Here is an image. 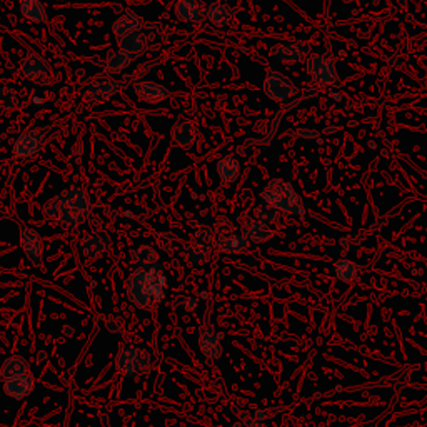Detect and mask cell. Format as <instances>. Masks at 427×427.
<instances>
[{
    "instance_id": "obj_9",
    "label": "cell",
    "mask_w": 427,
    "mask_h": 427,
    "mask_svg": "<svg viewBox=\"0 0 427 427\" xmlns=\"http://www.w3.org/2000/svg\"><path fill=\"white\" fill-rule=\"evenodd\" d=\"M121 85L117 80H97L90 84L84 94V101L90 107L104 106L109 101H112L113 96L118 92Z\"/></svg>"
},
{
    "instance_id": "obj_5",
    "label": "cell",
    "mask_w": 427,
    "mask_h": 427,
    "mask_svg": "<svg viewBox=\"0 0 427 427\" xmlns=\"http://www.w3.org/2000/svg\"><path fill=\"white\" fill-rule=\"evenodd\" d=\"M264 92L270 101L286 104L297 94V85L286 74L272 70L265 75Z\"/></svg>"
},
{
    "instance_id": "obj_16",
    "label": "cell",
    "mask_w": 427,
    "mask_h": 427,
    "mask_svg": "<svg viewBox=\"0 0 427 427\" xmlns=\"http://www.w3.org/2000/svg\"><path fill=\"white\" fill-rule=\"evenodd\" d=\"M18 69H21V74L23 77L35 80V82H40L49 74V64L45 62V59H42L40 55L35 54L23 57Z\"/></svg>"
},
{
    "instance_id": "obj_28",
    "label": "cell",
    "mask_w": 427,
    "mask_h": 427,
    "mask_svg": "<svg viewBox=\"0 0 427 427\" xmlns=\"http://www.w3.org/2000/svg\"><path fill=\"white\" fill-rule=\"evenodd\" d=\"M255 219H259L260 222H264V224L267 226H272L281 221V212H279L276 207L262 202L257 209H255Z\"/></svg>"
},
{
    "instance_id": "obj_32",
    "label": "cell",
    "mask_w": 427,
    "mask_h": 427,
    "mask_svg": "<svg viewBox=\"0 0 427 427\" xmlns=\"http://www.w3.org/2000/svg\"><path fill=\"white\" fill-rule=\"evenodd\" d=\"M216 231L212 229V227H201L196 232V235H194V244L202 245V248H211L214 245V242H216Z\"/></svg>"
},
{
    "instance_id": "obj_13",
    "label": "cell",
    "mask_w": 427,
    "mask_h": 427,
    "mask_svg": "<svg viewBox=\"0 0 427 427\" xmlns=\"http://www.w3.org/2000/svg\"><path fill=\"white\" fill-rule=\"evenodd\" d=\"M34 387H35V379L28 372L4 381V392H6L11 399H16V401H22L30 396V394L34 392Z\"/></svg>"
},
{
    "instance_id": "obj_21",
    "label": "cell",
    "mask_w": 427,
    "mask_h": 427,
    "mask_svg": "<svg viewBox=\"0 0 427 427\" xmlns=\"http://www.w3.org/2000/svg\"><path fill=\"white\" fill-rule=\"evenodd\" d=\"M142 23L144 22H142V17L139 16V13L126 12V13H122V16L118 17L116 22H113L112 32H113V35L118 39V37H124L127 34H131V32L140 30Z\"/></svg>"
},
{
    "instance_id": "obj_8",
    "label": "cell",
    "mask_w": 427,
    "mask_h": 427,
    "mask_svg": "<svg viewBox=\"0 0 427 427\" xmlns=\"http://www.w3.org/2000/svg\"><path fill=\"white\" fill-rule=\"evenodd\" d=\"M21 245L34 267H42L44 264V240L39 232L28 226H21Z\"/></svg>"
},
{
    "instance_id": "obj_20",
    "label": "cell",
    "mask_w": 427,
    "mask_h": 427,
    "mask_svg": "<svg viewBox=\"0 0 427 427\" xmlns=\"http://www.w3.org/2000/svg\"><path fill=\"white\" fill-rule=\"evenodd\" d=\"M107 248H109V239L99 234L85 235L84 239L79 242V250L89 259L101 257V255H104V253L107 250Z\"/></svg>"
},
{
    "instance_id": "obj_35",
    "label": "cell",
    "mask_w": 427,
    "mask_h": 427,
    "mask_svg": "<svg viewBox=\"0 0 427 427\" xmlns=\"http://www.w3.org/2000/svg\"><path fill=\"white\" fill-rule=\"evenodd\" d=\"M231 427H244V426H242V422H235V424H232Z\"/></svg>"
},
{
    "instance_id": "obj_29",
    "label": "cell",
    "mask_w": 427,
    "mask_h": 427,
    "mask_svg": "<svg viewBox=\"0 0 427 427\" xmlns=\"http://www.w3.org/2000/svg\"><path fill=\"white\" fill-rule=\"evenodd\" d=\"M186 254H187L189 262L194 265H204L206 262H209L207 248H202V245L189 244L186 248Z\"/></svg>"
},
{
    "instance_id": "obj_31",
    "label": "cell",
    "mask_w": 427,
    "mask_h": 427,
    "mask_svg": "<svg viewBox=\"0 0 427 427\" xmlns=\"http://www.w3.org/2000/svg\"><path fill=\"white\" fill-rule=\"evenodd\" d=\"M18 104V94L12 87H0V111H12Z\"/></svg>"
},
{
    "instance_id": "obj_15",
    "label": "cell",
    "mask_w": 427,
    "mask_h": 427,
    "mask_svg": "<svg viewBox=\"0 0 427 427\" xmlns=\"http://www.w3.org/2000/svg\"><path fill=\"white\" fill-rule=\"evenodd\" d=\"M199 348H201V353L207 360H216L221 357L222 344L219 340V336L214 332L211 326H204L201 329V336H199Z\"/></svg>"
},
{
    "instance_id": "obj_3",
    "label": "cell",
    "mask_w": 427,
    "mask_h": 427,
    "mask_svg": "<svg viewBox=\"0 0 427 427\" xmlns=\"http://www.w3.org/2000/svg\"><path fill=\"white\" fill-rule=\"evenodd\" d=\"M260 197H262V202L276 207L279 212H286L289 216L296 217H302L306 214L301 196L292 187V184L286 182L284 179L270 180L260 194Z\"/></svg>"
},
{
    "instance_id": "obj_33",
    "label": "cell",
    "mask_w": 427,
    "mask_h": 427,
    "mask_svg": "<svg viewBox=\"0 0 427 427\" xmlns=\"http://www.w3.org/2000/svg\"><path fill=\"white\" fill-rule=\"evenodd\" d=\"M180 307L186 312H196L199 309V302L196 297H182L180 299Z\"/></svg>"
},
{
    "instance_id": "obj_1",
    "label": "cell",
    "mask_w": 427,
    "mask_h": 427,
    "mask_svg": "<svg viewBox=\"0 0 427 427\" xmlns=\"http://www.w3.org/2000/svg\"><path fill=\"white\" fill-rule=\"evenodd\" d=\"M167 294V277L164 267L154 262L149 267H139L127 279V297L139 309H150L164 301Z\"/></svg>"
},
{
    "instance_id": "obj_14",
    "label": "cell",
    "mask_w": 427,
    "mask_h": 427,
    "mask_svg": "<svg viewBox=\"0 0 427 427\" xmlns=\"http://www.w3.org/2000/svg\"><path fill=\"white\" fill-rule=\"evenodd\" d=\"M134 90L137 99H139L140 102L152 104V106L164 102L165 99L170 97V92L164 85L152 82V80H142V82L134 84Z\"/></svg>"
},
{
    "instance_id": "obj_17",
    "label": "cell",
    "mask_w": 427,
    "mask_h": 427,
    "mask_svg": "<svg viewBox=\"0 0 427 427\" xmlns=\"http://www.w3.org/2000/svg\"><path fill=\"white\" fill-rule=\"evenodd\" d=\"M206 17L207 21L212 23V26L219 27V28H227L234 21L235 11L232 7L227 6V4H221V2H214L206 9Z\"/></svg>"
},
{
    "instance_id": "obj_11",
    "label": "cell",
    "mask_w": 427,
    "mask_h": 427,
    "mask_svg": "<svg viewBox=\"0 0 427 427\" xmlns=\"http://www.w3.org/2000/svg\"><path fill=\"white\" fill-rule=\"evenodd\" d=\"M217 250L226 254H242L249 249V239L242 232L221 231L214 242Z\"/></svg>"
},
{
    "instance_id": "obj_7",
    "label": "cell",
    "mask_w": 427,
    "mask_h": 427,
    "mask_svg": "<svg viewBox=\"0 0 427 427\" xmlns=\"http://www.w3.org/2000/svg\"><path fill=\"white\" fill-rule=\"evenodd\" d=\"M47 129H32L18 135L13 144V155L21 160H28L39 154L42 144H44Z\"/></svg>"
},
{
    "instance_id": "obj_34",
    "label": "cell",
    "mask_w": 427,
    "mask_h": 427,
    "mask_svg": "<svg viewBox=\"0 0 427 427\" xmlns=\"http://www.w3.org/2000/svg\"><path fill=\"white\" fill-rule=\"evenodd\" d=\"M242 426L244 427H267V424L262 419H248V421H242Z\"/></svg>"
},
{
    "instance_id": "obj_22",
    "label": "cell",
    "mask_w": 427,
    "mask_h": 427,
    "mask_svg": "<svg viewBox=\"0 0 427 427\" xmlns=\"http://www.w3.org/2000/svg\"><path fill=\"white\" fill-rule=\"evenodd\" d=\"M197 139V127L189 121H180L172 127V140L179 147H191Z\"/></svg>"
},
{
    "instance_id": "obj_12",
    "label": "cell",
    "mask_w": 427,
    "mask_h": 427,
    "mask_svg": "<svg viewBox=\"0 0 427 427\" xmlns=\"http://www.w3.org/2000/svg\"><path fill=\"white\" fill-rule=\"evenodd\" d=\"M239 226L242 234L248 237L249 242H255V244H262L274 237V231L270 229V226L250 216H240Z\"/></svg>"
},
{
    "instance_id": "obj_6",
    "label": "cell",
    "mask_w": 427,
    "mask_h": 427,
    "mask_svg": "<svg viewBox=\"0 0 427 427\" xmlns=\"http://www.w3.org/2000/svg\"><path fill=\"white\" fill-rule=\"evenodd\" d=\"M307 70L317 84L339 85V75L334 60L322 54H312L307 59Z\"/></svg>"
},
{
    "instance_id": "obj_25",
    "label": "cell",
    "mask_w": 427,
    "mask_h": 427,
    "mask_svg": "<svg viewBox=\"0 0 427 427\" xmlns=\"http://www.w3.org/2000/svg\"><path fill=\"white\" fill-rule=\"evenodd\" d=\"M118 49L129 52V54H134L135 57H139L142 52L145 50V37L140 34V30L131 32V34H127L124 37H118L117 39Z\"/></svg>"
},
{
    "instance_id": "obj_10",
    "label": "cell",
    "mask_w": 427,
    "mask_h": 427,
    "mask_svg": "<svg viewBox=\"0 0 427 427\" xmlns=\"http://www.w3.org/2000/svg\"><path fill=\"white\" fill-rule=\"evenodd\" d=\"M309 54L311 45L306 44V42H282V44L274 45L272 50H270V55L274 59L286 64L301 62L306 57H309Z\"/></svg>"
},
{
    "instance_id": "obj_2",
    "label": "cell",
    "mask_w": 427,
    "mask_h": 427,
    "mask_svg": "<svg viewBox=\"0 0 427 427\" xmlns=\"http://www.w3.org/2000/svg\"><path fill=\"white\" fill-rule=\"evenodd\" d=\"M44 217L49 222H59L64 226L84 224L92 214L89 196L79 186H72L59 192L44 204Z\"/></svg>"
},
{
    "instance_id": "obj_30",
    "label": "cell",
    "mask_w": 427,
    "mask_h": 427,
    "mask_svg": "<svg viewBox=\"0 0 427 427\" xmlns=\"http://www.w3.org/2000/svg\"><path fill=\"white\" fill-rule=\"evenodd\" d=\"M134 257L139 267H149V265L157 262V255H155L154 249L149 248V245H140V248L135 250Z\"/></svg>"
},
{
    "instance_id": "obj_23",
    "label": "cell",
    "mask_w": 427,
    "mask_h": 427,
    "mask_svg": "<svg viewBox=\"0 0 427 427\" xmlns=\"http://www.w3.org/2000/svg\"><path fill=\"white\" fill-rule=\"evenodd\" d=\"M28 372V362L27 359H23L22 355H11L6 359V362L0 367V379L7 381V379L22 376V374Z\"/></svg>"
},
{
    "instance_id": "obj_27",
    "label": "cell",
    "mask_w": 427,
    "mask_h": 427,
    "mask_svg": "<svg viewBox=\"0 0 427 427\" xmlns=\"http://www.w3.org/2000/svg\"><path fill=\"white\" fill-rule=\"evenodd\" d=\"M334 272L336 276L340 282L350 284L353 281H355V277H357L359 272V265L354 262V260L349 259H339L338 262L334 264Z\"/></svg>"
},
{
    "instance_id": "obj_19",
    "label": "cell",
    "mask_w": 427,
    "mask_h": 427,
    "mask_svg": "<svg viewBox=\"0 0 427 427\" xmlns=\"http://www.w3.org/2000/svg\"><path fill=\"white\" fill-rule=\"evenodd\" d=\"M137 57L134 54H129V52L117 49L111 52L106 59V65H104V74L106 75H116L118 72H122L126 67L134 62Z\"/></svg>"
},
{
    "instance_id": "obj_4",
    "label": "cell",
    "mask_w": 427,
    "mask_h": 427,
    "mask_svg": "<svg viewBox=\"0 0 427 427\" xmlns=\"http://www.w3.org/2000/svg\"><path fill=\"white\" fill-rule=\"evenodd\" d=\"M157 364H159V357L154 350L145 348H137V345L124 348L116 357L117 372L124 377L147 376V374L154 371Z\"/></svg>"
},
{
    "instance_id": "obj_26",
    "label": "cell",
    "mask_w": 427,
    "mask_h": 427,
    "mask_svg": "<svg viewBox=\"0 0 427 427\" xmlns=\"http://www.w3.org/2000/svg\"><path fill=\"white\" fill-rule=\"evenodd\" d=\"M217 174H219V177L224 184L234 182L240 174L239 160L232 157V155H227V157L221 159L219 162H217Z\"/></svg>"
},
{
    "instance_id": "obj_36",
    "label": "cell",
    "mask_w": 427,
    "mask_h": 427,
    "mask_svg": "<svg viewBox=\"0 0 427 427\" xmlns=\"http://www.w3.org/2000/svg\"><path fill=\"white\" fill-rule=\"evenodd\" d=\"M344 4H353V2H355V0H343Z\"/></svg>"
},
{
    "instance_id": "obj_24",
    "label": "cell",
    "mask_w": 427,
    "mask_h": 427,
    "mask_svg": "<svg viewBox=\"0 0 427 427\" xmlns=\"http://www.w3.org/2000/svg\"><path fill=\"white\" fill-rule=\"evenodd\" d=\"M18 6H21L22 16L26 17L27 21L35 22V23L47 22L45 7L42 6L40 0H18Z\"/></svg>"
},
{
    "instance_id": "obj_18",
    "label": "cell",
    "mask_w": 427,
    "mask_h": 427,
    "mask_svg": "<svg viewBox=\"0 0 427 427\" xmlns=\"http://www.w3.org/2000/svg\"><path fill=\"white\" fill-rule=\"evenodd\" d=\"M175 17L182 22H202L206 13L201 9L199 0H177L174 7Z\"/></svg>"
}]
</instances>
